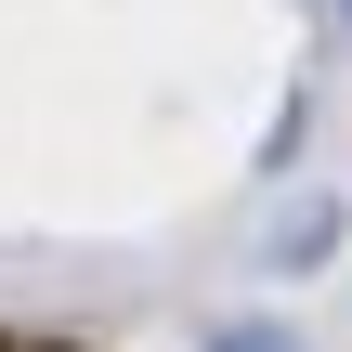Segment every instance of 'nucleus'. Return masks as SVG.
I'll return each mask as SVG.
<instances>
[{
  "label": "nucleus",
  "instance_id": "f03ea898",
  "mask_svg": "<svg viewBox=\"0 0 352 352\" xmlns=\"http://www.w3.org/2000/svg\"><path fill=\"white\" fill-rule=\"evenodd\" d=\"M340 26H352V0H340Z\"/></svg>",
  "mask_w": 352,
  "mask_h": 352
},
{
  "label": "nucleus",
  "instance_id": "f257e3e1",
  "mask_svg": "<svg viewBox=\"0 0 352 352\" xmlns=\"http://www.w3.org/2000/svg\"><path fill=\"white\" fill-rule=\"evenodd\" d=\"M222 352H287V340H274V327H235V340H222Z\"/></svg>",
  "mask_w": 352,
  "mask_h": 352
}]
</instances>
